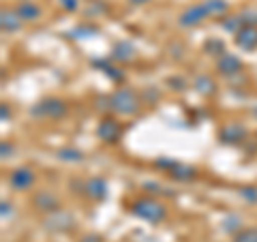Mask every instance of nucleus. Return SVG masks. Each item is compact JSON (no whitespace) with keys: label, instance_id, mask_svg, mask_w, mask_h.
<instances>
[{"label":"nucleus","instance_id":"nucleus-16","mask_svg":"<svg viewBox=\"0 0 257 242\" xmlns=\"http://www.w3.org/2000/svg\"><path fill=\"white\" fill-rule=\"evenodd\" d=\"M22 24L24 22L15 9H3V13H0V26H3V32H7V35L18 32L22 28Z\"/></svg>","mask_w":257,"mask_h":242},{"label":"nucleus","instance_id":"nucleus-4","mask_svg":"<svg viewBox=\"0 0 257 242\" xmlns=\"http://www.w3.org/2000/svg\"><path fill=\"white\" fill-rule=\"evenodd\" d=\"M75 227V216L67 212V210H56L52 214H45L43 216V229L47 231H54V233H67Z\"/></svg>","mask_w":257,"mask_h":242},{"label":"nucleus","instance_id":"nucleus-27","mask_svg":"<svg viewBox=\"0 0 257 242\" xmlns=\"http://www.w3.org/2000/svg\"><path fill=\"white\" fill-rule=\"evenodd\" d=\"M176 165V161L174 159H167V157H161V159H157L155 161V167L157 169H163V172L167 174V172H170V169Z\"/></svg>","mask_w":257,"mask_h":242},{"label":"nucleus","instance_id":"nucleus-11","mask_svg":"<svg viewBox=\"0 0 257 242\" xmlns=\"http://www.w3.org/2000/svg\"><path fill=\"white\" fill-rule=\"evenodd\" d=\"M234 43L242 52H255L257 50V26H244L234 37Z\"/></svg>","mask_w":257,"mask_h":242},{"label":"nucleus","instance_id":"nucleus-14","mask_svg":"<svg viewBox=\"0 0 257 242\" xmlns=\"http://www.w3.org/2000/svg\"><path fill=\"white\" fill-rule=\"evenodd\" d=\"M15 11H18L22 22H37L43 13V9L35 3V0H20V3L15 5Z\"/></svg>","mask_w":257,"mask_h":242},{"label":"nucleus","instance_id":"nucleus-19","mask_svg":"<svg viewBox=\"0 0 257 242\" xmlns=\"http://www.w3.org/2000/svg\"><path fill=\"white\" fill-rule=\"evenodd\" d=\"M204 5L208 9V15H210V18H216V20H223L229 11V5L225 3V0H204Z\"/></svg>","mask_w":257,"mask_h":242},{"label":"nucleus","instance_id":"nucleus-23","mask_svg":"<svg viewBox=\"0 0 257 242\" xmlns=\"http://www.w3.org/2000/svg\"><path fill=\"white\" fill-rule=\"evenodd\" d=\"M96 32H99V28L92 26V24H79V26H75L71 30V37L73 39H90L96 35Z\"/></svg>","mask_w":257,"mask_h":242},{"label":"nucleus","instance_id":"nucleus-35","mask_svg":"<svg viewBox=\"0 0 257 242\" xmlns=\"http://www.w3.org/2000/svg\"><path fill=\"white\" fill-rule=\"evenodd\" d=\"M9 118H11V107L7 105V103H3V105H0V120H3V123H9Z\"/></svg>","mask_w":257,"mask_h":242},{"label":"nucleus","instance_id":"nucleus-36","mask_svg":"<svg viewBox=\"0 0 257 242\" xmlns=\"http://www.w3.org/2000/svg\"><path fill=\"white\" fill-rule=\"evenodd\" d=\"M142 187H144V191H148V189H150V193H161V187H159L157 182H144Z\"/></svg>","mask_w":257,"mask_h":242},{"label":"nucleus","instance_id":"nucleus-25","mask_svg":"<svg viewBox=\"0 0 257 242\" xmlns=\"http://www.w3.org/2000/svg\"><path fill=\"white\" fill-rule=\"evenodd\" d=\"M231 242H257V227H244L236 236H231Z\"/></svg>","mask_w":257,"mask_h":242},{"label":"nucleus","instance_id":"nucleus-22","mask_svg":"<svg viewBox=\"0 0 257 242\" xmlns=\"http://www.w3.org/2000/svg\"><path fill=\"white\" fill-rule=\"evenodd\" d=\"M221 225H223V231L231 233V236H236V233H238L240 229H244V227H242V221H240V216H238V214H229V216H225Z\"/></svg>","mask_w":257,"mask_h":242},{"label":"nucleus","instance_id":"nucleus-7","mask_svg":"<svg viewBox=\"0 0 257 242\" xmlns=\"http://www.w3.org/2000/svg\"><path fill=\"white\" fill-rule=\"evenodd\" d=\"M210 15H208V9H206V5L204 3H199V5H191L187 7L182 13H180V18H178V24L182 28H195L199 26L204 20H208Z\"/></svg>","mask_w":257,"mask_h":242},{"label":"nucleus","instance_id":"nucleus-34","mask_svg":"<svg viewBox=\"0 0 257 242\" xmlns=\"http://www.w3.org/2000/svg\"><path fill=\"white\" fill-rule=\"evenodd\" d=\"M167 84L172 86V90H184V88H187V84H184V79H178V77H172Z\"/></svg>","mask_w":257,"mask_h":242},{"label":"nucleus","instance_id":"nucleus-8","mask_svg":"<svg viewBox=\"0 0 257 242\" xmlns=\"http://www.w3.org/2000/svg\"><path fill=\"white\" fill-rule=\"evenodd\" d=\"M35 180L37 176L32 172L30 167H15L13 172L9 174V187L15 189V191H30L35 187Z\"/></svg>","mask_w":257,"mask_h":242},{"label":"nucleus","instance_id":"nucleus-3","mask_svg":"<svg viewBox=\"0 0 257 242\" xmlns=\"http://www.w3.org/2000/svg\"><path fill=\"white\" fill-rule=\"evenodd\" d=\"M69 111V105L64 103L58 96H47V99L35 103L30 107V114L35 118H50V120H60L67 116Z\"/></svg>","mask_w":257,"mask_h":242},{"label":"nucleus","instance_id":"nucleus-1","mask_svg":"<svg viewBox=\"0 0 257 242\" xmlns=\"http://www.w3.org/2000/svg\"><path fill=\"white\" fill-rule=\"evenodd\" d=\"M128 212L142 221L157 225L161 221H165L167 208H165V204H161V201L155 197H138L128 204Z\"/></svg>","mask_w":257,"mask_h":242},{"label":"nucleus","instance_id":"nucleus-17","mask_svg":"<svg viewBox=\"0 0 257 242\" xmlns=\"http://www.w3.org/2000/svg\"><path fill=\"white\" fill-rule=\"evenodd\" d=\"M167 174H170V178L178 180V182H191L197 176V169L187 165V163H180V161H176V165Z\"/></svg>","mask_w":257,"mask_h":242},{"label":"nucleus","instance_id":"nucleus-38","mask_svg":"<svg viewBox=\"0 0 257 242\" xmlns=\"http://www.w3.org/2000/svg\"><path fill=\"white\" fill-rule=\"evenodd\" d=\"M128 3H131L133 7H142V5H148L150 0H128Z\"/></svg>","mask_w":257,"mask_h":242},{"label":"nucleus","instance_id":"nucleus-28","mask_svg":"<svg viewBox=\"0 0 257 242\" xmlns=\"http://www.w3.org/2000/svg\"><path fill=\"white\" fill-rule=\"evenodd\" d=\"M240 18H242L244 26H257V11H242Z\"/></svg>","mask_w":257,"mask_h":242},{"label":"nucleus","instance_id":"nucleus-15","mask_svg":"<svg viewBox=\"0 0 257 242\" xmlns=\"http://www.w3.org/2000/svg\"><path fill=\"white\" fill-rule=\"evenodd\" d=\"M114 62H133L135 60V47L128 41H116L114 47H111V56Z\"/></svg>","mask_w":257,"mask_h":242},{"label":"nucleus","instance_id":"nucleus-37","mask_svg":"<svg viewBox=\"0 0 257 242\" xmlns=\"http://www.w3.org/2000/svg\"><path fill=\"white\" fill-rule=\"evenodd\" d=\"M79 242H103V240H101V236H94V233H88V236H84V238L79 240Z\"/></svg>","mask_w":257,"mask_h":242},{"label":"nucleus","instance_id":"nucleus-32","mask_svg":"<svg viewBox=\"0 0 257 242\" xmlns=\"http://www.w3.org/2000/svg\"><path fill=\"white\" fill-rule=\"evenodd\" d=\"M11 214H13L11 201H3V204H0V216H3V219H7V216H11Z\"/></svg>","mask_w":257,"mask_h":242},{"label":"nucleus","instance_id":"nucleus-33","mask_svg":"<svg viewBox=\"0 0 257 242\" xmlns=\"http://www.w3.org/2000/svg\"><path fill=\"white\" fill-rule=\"evenodd\" d=\"M103 11H105V7H103L101 3H94V5H90V7H88L86 15H88V18H90V15L94 13V18H96V15H99V13H103Z\"/></svg>","mask_w":257,"mask_h":242},{"label":"nucleus","instance_id":"nucleus-30","mask_svg":"<svg viewBox=\"0 0 257 242\" xmlns=\"http://www.w3.org/2000/svg\"><path fill=\"white\" fill-rule=\"evenodd\" d=\"M13 150H15V148H13V144H11V142H7V140H5L3 144H0V157H3L5 161H7V159H11Z\"/></svg>","mask_w":257,"mask_h":242},{"label":"nucleus","instance_id":"nucleus-18","mask_svg":"<svg viewBox=\"0 0 257 242\" xmlns=\"http://www.w3.org/2000/svg\"><path fill=\"white\" fill-rule=\"evenodd\" d=\"M193 88H195V92L202 94V96H212L216 92V84L210 75H197L193 79Z\"/></svg>","mask_w":257,"mask_h":242},{"label":"nucleus","instance_id":"nucleus-26","mask_svg":"<svg viewBox=\"0 0 257 242\" xmlns=\"http://www.w3.org/2000/svg\"><path fill=\"white\" fill-rule=\"evenodd\" d=\"M240 197L246 204H257V187H242L240 189Z\"/></svg>","mask_w":257,"mask_h":242},{"label":"nucleus","instance_id":"nucleus-2","mask_svg":"<svg viewBox=\"0 0 257 242\" xmlns=\"http://www.w3.org/2000/svg\"><path fill=\"white\" fill-rule=\"evenodd\" d=\"M109 96H111V111L118 116H135L142 109V101L133 88H118Z\"/></svg>","mask_w":257,"mask_h":242},{"label":"nucleus","instance_id":"nucleus-6","mask_svg":"<svg viewBox=\"0 0 257 242\" xmlns=\"http://www.w3.org/2000/svg\"><path fill=\"white\" fill-rule=\"evenodd\" d=\"M244 140H246V129L240 123H227L219 131V142L223 146H240Z\"/></svg>","mask_w":257,"mask_h":242},{"label":"nucleus","instance_id":"nucleus-9","mask_svg":"<svg viewBox=\"0 0 257 242\" xmlns=\"http://www.w3.org/2000/svg\"><path fill=\"white\" fill-rule=\"evenodd\" d=\"M32 206L43 214H52L56 210H60V199L52 191H37L32 195Z\"/></svg>","mask_w":257,"mask_h":242},{"label":"nucleus","instance_id":"nucleus-31","mask_svg":"<svg viewBox=\"0 0 257 242\" xmlns=\"http://www.w3.org/2000/svg\"><path fill=\"white\" fill-rule=\"evenodd\" d=\"M60 7L67 13H75L79 9V0H60Z\"/></svg>","mask_w":257,"mask_h":242},{"label":"nucleus","instance_id":"nucleus-21","mask_svg":"<svg viewBox=\"0 0 257 242\" xmlns=\"http://www.w3.org/2000/svg\"><path fill=\"white\" fill-rule=\"evenodd\" d=\"M221 28L236 37L238 32L244 28V22H242V18H240V13L238 15H225V18L221 20Z\"/></svg>","mask_w":257,"mask_h":242},{"label":"nucleus","instance_id":"nucleus-29","mask_svg":"<svg viewBox=\"0 0 257 242\" xmlns=\"http://www.w3.org/2000/svg\"><path fill=\"white\" fill-rule=\"evenodd\" d=\"M96 109L111 111V96H99V99H96Z\"/></svg>","mask_w":257,"mask_h":242},{"label":"nucleus","instance_id":"nucleus-5","mask_svg":"<svg viewBox=\"0 0 257 242\" xmlns=\"http://www.w3.org/2000/svg\"><path fill=\"white\" fill-rule=\"evenodd\" d=\"M120 135H122V125H120L116 118L105 116L99 125H96V137H99L101 142L116 144L120 140Z\"/></svg>","mask_w":257,"mask_h":242},{"label":"nucleus","instance_id":"nucleus-24","mask_svg":"<svg viewBox=\"0 0 257 242\" xmlns=\"http://www.w3.org/2000/svg\"><path fill=\"white\" fill-rule=\"evenodd\" d=\"M204 54L216 56V58H219L221 54H225V43L221 41V39H208V41L204 43Z\"/></svg>","mask_w":257,"mask_h":242},{"label":"nucleus","instance_id":"nucleus-20","mask_svg":"<svg viewBox=\"0 0 257 242\" xmlns=\"http://www.w3.org/2000/svg\"><path fill=\"white\" fill-rule=\"evenodd\" d=\"M56 157H58L60 161H64V163H82V161H84L82 150H77L73 146L58 148V150H56Z\"/></svg>","mask_w":257,"mask_h":242},{"label":"nucleus","instance_id":"nucleus-13","mask_svg":"<svg viewBox=\"0 0 257 242\" xmlns=\"http://www.w3.org/2000/svg\"><path fill=\"white\" fill-rule=\"evenodd\" d=\"M84 195H88V197L94 199V201H103V199L107 197V182H105V178H101V176H94V178L86 180Z\"/></svg>","mask_w":257,"mask_h":242},{"label":"nucleus","instance_id":"nucleus-12","mask_svg":"<svg viewBox=\"0 0 257 242\" xmlns=\"http://www.w3.org/2000/svg\"><path fill=\"white\" fill-rule=\"evenodd\" d=\"M90 64L94 69H101L114 84H122L124 82V71L118 69L116 64H111V58H94V60H90Z\"/></svg>","mask_w":257,"mask_h":242},{"label":"nucleus","instance_id":"nucleus-10","mask_svg":"<svg viewBox=\"0 0 257 242\" xmlns=\"http://www.w3.org/2000/svg\"><path fill=\"white\" fill-rule=\"evenodd\" d=\"M216 71H219L221 75L225 77H231V75H238L240 71H242V60L238 58L236 54H221L219 58H216Z\"/></svg>","mask_w":257,"mask_h":242}]
</instances>
